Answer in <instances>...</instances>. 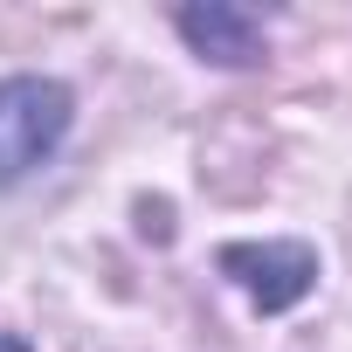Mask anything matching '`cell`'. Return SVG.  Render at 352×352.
Masks as SVG:
<instances>
[{"label": "cell", "instance_id": "obj_1", "mask_svg": "<svg viewBox=\"0 0 352 352\" xmlns=\"http://www.w3.org/2000/svg\"><path fill=\"white\" fill-rule=\"evenodd\" d=\"M76 124V97L56 76H0V187L28 180L63 152Z\"/></svg>", "mask_w": 352, "mask_h": 352}, {"label": "cell", "instance_id": "obj_2", "mask_svg": "<svg viewBox=\"0 0 352 352\" xmlns=\"http://www.w3.org/2000/svg\"><path fill=\"white\" fill-rule=\"evenodd\" d=\"M221 270L242 283V297L256 311H290L318 283V249L311 242H228Z\"/></svg>", "mask_w": 352, "mask_h": 352}, {"label": "cell", "instance_id": "obj_3", "mask_svg": "<svg viewBox=\"0 0 352 352\" xmlns=\"http://www.w3.org/2000/svg\"><path fill=\"white\" fill-rule=\"evenodd\" d=\"M173 28H180V42L201 63H221V69H249V63L270 56V28L249 8H221V0H208V8H180Z\"/></svg>", "mask_w": 352, "mask_h": 352}, {"label": "cell", "instance_id": "obj_4", "mask_svg": "<svg viewBox=\"0 0 352 352\" xmlns=\"http://www.w3.org/2000/svg\"><path fill=\"white\" fill-rule=\"evenodd\" d=\"M0 352H35L28 338H14V331H0Z\"/></svg>", "mask_w": 352, "mask_h": 352}]
</instances>
